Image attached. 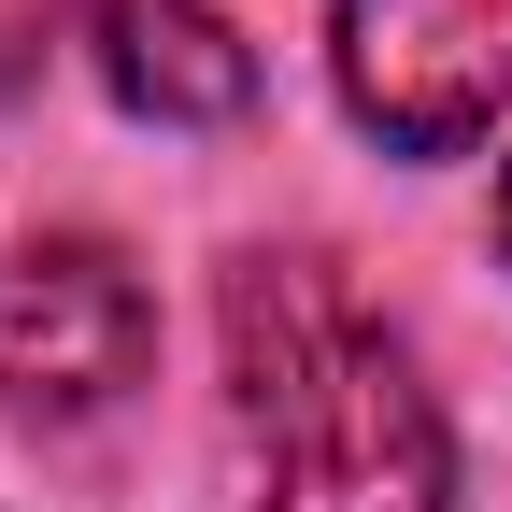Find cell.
I'll return each mask as SVG.
<instances>
[{
    "instance_id": "cell-1",
    "label": "cell",
    "mask_w": 512,
    "mask_h": 512,
    "mask_svg": "<svg viewBox=\"0 0 512 512\" xmlns=\"http://www.w3.org/2000/svg\"><path fill=\"white\" fill-rule=\"evenodd\" d=\"M214 342H228L242 512H441L456 498L441 384L342 256H313V242L228 256Z\"/></svg>"
},
{
    "instance_id": "cell-2",
    "label": "cell",
    "mask_w": 512,
    "mask_h": 512,
    "mask_svg": "<svg viewBox=\"0 0 512 512\" xmlns=\"http://www.w3.org/2000/svg\"><path fill=\"white\" fill-rule=\"evenodd\" d=\"M143 356H157V299L100 228H29L0 256V399L29 427L114 413L143 384Z\"/></svg>"
},
{
    "instance_id": "cell-3",
    "label": "cell",
    "mask_w": 512,
    "mask_h": 512,
    "mask_svg": "<svg viewBox=\"0 0 512 512\" xmlns=\"http://www.w3.org/2000/svg\"><path fill=\"white\" fill-rule=\"evenodd\" d=\"M328 72L384 157H456L512 100V0H328Z\"/></svg>"
},
{
    "instance_id": "cell-4",
    "label": "cell",
    "mask_w": 512,
    "mask_h": 512,
    "mask_svg": "<svg viewBox=\"0 0 512 512\" xmlns=\"http://www.w3.org/2000/svg\"><path fill=\"white\" fill-rule=\"evenodd\" d=\"M86 43H100V86L128 114H157V128H228L256 100V43L214 0H100Z\"/></svg>"
},
{
    "instance_id": "cell-5",
    "label": "cell",
    "mask_w": 512,
    "mask_h": 512,
    "mask_svg": "<svg viewBox=\"0 0 512 512\" xmlns=\"http://www.w3.org/2000/svg\"><path fill=\"white\" fill-rule=\"evenodd\" d=\"M498 242H512V171H498Z\"/></svg>"
}]
</instances>
